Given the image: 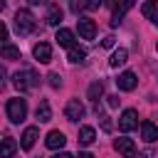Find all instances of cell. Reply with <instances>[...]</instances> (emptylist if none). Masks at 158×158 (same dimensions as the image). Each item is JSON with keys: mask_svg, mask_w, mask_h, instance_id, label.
<instances>
[{"mask_svg": "<svg viewBox=\"0 0 158 158\" xmlns=\"http://www.w3.org/2000/svg\"><path fill=\"white\" fill-rule=\"evenodd\" d=\"M12 84H15V89L27 91V89H35V86L40 84V77H37L32 69H22V72H15V74H12Z\"/></svg>", "mask_w": 158, "mask_h": 158, "instance_id": "1", "label": "cell"}, {"mask_svg": "<svg viewBox=\"0 0 158 158\" xmlns=\"http://www.w3.org/2000/svg\"><path fill=\"white\" fill-rule=\"evenodd\" d=\"M5 111H7V118L12 121V123H20V121H25V116H27V104H25V99H7V104H5Z\"/></svg>", "mask_w": 158, "mask_h": 158, "instance_id": "2", "label": "cell"}, {"mask_svg": "<svg viewBox=\"0 0 158 158\" xmlns=\"http://www.w3.org/2000/svg\"><path fill=\"white\" fill-rule=\"evenodd\" d=\"M35 17H32V12L30 10H17L15 12V30L20 32V35H30V32H35Z\"/></svg>", "mask_w": 158, "mask_h": 158, "instance_id": "3", "label": "cell"}, {"mask_svg": "<svg viewBox=\"0 0 158 158\" xmlns=\"http://www.w3.org/2000/svg\"><path fill=\"white\" fill-rule=\"evenodd\" d=\"M106 2H109V7L114 10L111 27H118V25H121V20H123V15L133 7V0H106Z\"/></svg>", "mask_w": 158, "mask_h": 158, "instance_id": "4", "label": "cell"}, {"mask_svg": "<svg viewBox=\"0 0 158 158\" xmlns=\"http://www.w3.org/2000/svg\"><path fill=\"white\" fill-rule=\"evenodd\" d=\"M84 114H86V109H84V104H81L79 99H69V101H67L64 116H67L69 121H79V118H84Z\"/></svg>", "mask_w": 158, "mask_h": 158, "instance_id": "5", "label": "cell"}, {"mask_svg": "<svg viewBox=\"0 0 158 158\" xmlns=\"http://www.w3.org/2000/svg\"><path fill=\"white\" fill-rule=\"evenodd\" d=\"M138 126V114L133 111V109H126L123 114H121V118H118V128L123 131V133H128V131H133Z\"/></svg>", "mask_w": 158, "mask_h": 158, "instance_id": "6", "label": "cell"}, {"mask_svg": "<svg viewBox=\"0 0 158 158\" xmlns=\"http://www.w3.org/2000/svg\"><path fill=\"white\" fill-rule=\"evenodd\" d=\"M77 27H79L81 40H94V35H96V25H94V20H89V17H79V20H77Z\"/></svg>", "mask_w": 158, "mask_h": 158, "instance_id": "7", "label": "cell"}, {"mask_svg": "<svg viewBox=\"0 0 158 158\" xmlns=\"http://www.w3.org/2000/svg\"><path fill=\"white\" fill-rule=\"evenodd\" d=\"M32 54H35V59H37L40 64L52 62V47H49L47 42H37V44L32 47Z\"/></svg>", "mask_w": 158, "mask_h": 158, "instance_id": "8", "label": "cell"}, {"mask_svg": "<svg viewBox=\"0 0 158 158\" xmlns=\"http://www.w3.org/2000/svg\"><path fill=\"white\" fill-rule=\"evenodd\" d=\"M114 148H116L123 158H133V156H136V143H133L131 138H116V141H114Z\"/></svg>", "mask_w": 158, "mask_h": 158, "instance_id": "9", "label": "cell"}, {"mask_svg": "<svg viewBox=\"0 0 158 158\" xmlns=\"http://www.w3.org/2000/svg\"><path fill=\"white\" fill-rule=\"evenodd\" d=\"M116 84H118V89H121V91H133V89H136V84H138V79H136V74H133V72H123V74H118Z\"/></svg>", "mask_w": 158, "mask_h": 158, "instance_id": "10", "label": "cell"}, {"mask_svg": "<svg viewBox=\"0 0 158 158\" xmlns=\"http://www.w3.org/2000/svg\"><path fill=\"white\" fill-rule=\"evenodd\" d=\"M141 138H143L146 143L158 141V126H156L153 121H143V123H141Z\"/></svg>", "mask_w": 158, "mask_h": 158, "instance_id": "11", "label": "cell"}, {"mask_svg": "<svg viewBox=\"0 0 158 158\" xmlns=\"http://www.w3.org/2000/svg\"><path fill=\"white\" fill-rule=\"evenodd\" d=\"M44 143H47V148L57 151V148H64L67 138H64V133H62V131H49V133H47V138H44Z\"/></svg>", "mask_w": 158, "mask_h": 158, "instance_id": "12", "label": "cell"}, {"mask_svg": "<svg viewBox=\"0 0 158 158\" xmlns=\"http://www.w3.org/2000/svg\"><path fill=\"white\" fill-rule=\"evenodd\" d=\"M141 12H143L146 20H151L153 25H158V0H146L143 7H141Z\"/></svg>", "mask_w": 158, "mask_h": 158, "instance_id": "13", "label": "cell"}, {"mask_svg": "<svg viewBox=\"0 0 158 158\" xmlns=\"http://www.w3.org/2000/svg\"><path fill=\"white\" fill-rule=\"evenodd\" d=\"M54 40H57V44H62V47H67V49H69V47H74V32H72V30H67V27H59Z\"/></svg>", "mask_w": 158, "mask_h": 158, "instance_id": "14", "label": "cell"}, {"mask_svg": "<svg viewBox=\"0 0 158 158\" xmlns=\"http://www.w3.org/2000/svg\"><path fill=\"white\" fill-rule=\"evenodd\" d=\"M37 126H27L25 128V133H22V141H20V146L25 148V151H30L32 146H35V141H37Z\"/></svg>", "mask_w": 158, "mask_h": 158, "instance_id": "15", "label": "cell"}, {"mask_svg": "<svg viewBox=\"0 0 158 158\" xmlns=\"http://www.w3.org/2000/svg\"><path fill=\"white\" fill-rule=\"evenodd\" d=\"M94 138H96V131H94L91 126H81V128H79V143H81V146H91Z\"/></svg>", "mask_w": 158, "mask_h": 158, "instance_id": "16", "label": "cell"}, {"mask_svg": "<svg viewBox=\"0 0 158 158\" xmlns=\"http://www.w3.org/2000/svg\"><path fill=\"white\" fill-rule=\"evenodd\" d=\"M59 22H62V10H59V5H49V10H47V25L57 27Z\"/></svg>", "mask_w": 158, "mask_h": 158, "instance_id": "17", "label": "cell"}, {"mask_svg": "<svg viewBox=\"0 0 158 158\" xmlns=\"http://www.w3.org/2000/svg\"><path fill=\"white\" fill-rule=\"evenodd\" d=\"M126 59H128V52L123 49V47H118L114 54H111V59H109V64L111 67H121V64H126Z\"/></svg>", "mask_w": 158, "mask_h": 158, "instance_id": "18", "label": "cell"}, {"mask_svg": "<svg viewBox=\"0 0 158 158\" xmlns=\"http://www.w3.org/2000/svg\"><path fill=\"white\" fill-rule=\"evenodd\" d=\"M37 118H40L42 123H47V121L52 118V106H49V101H40V106H37Z\"/></svg>", "mask_w": 158, "mask_h": 158, "instance_id": "19", "label": "cell"}, {"mask_svg": "<svg viewBox=\"0 0 158 158\" xmlns=\"http://www.w3.org/2000/svg\"><path fill=\"white\" fill-rule=\"evenodd\" d=\"M84 57H86V52L79 47V44H74V47H69V54H67V59L72 62V64H77V62H84Z\"/></svg>", "mask_w": 158, "mask_h": 158, "instance_id": "20", "label": "cell"}, {"mask_svg": "<svg viewBox=\"0 0 158 158\" xmlns=\"http://www.w3.org/2000/svg\"><path fill=\"white\" fill-rule=\"evenodd\" d=\"M15 141L10 138V136H5L2 138V151H0V158H12V153H15Z\"/></svg>", "mask_w": 158, "mask_h": 158, "instance_id": "21", "label": "cell"}, {"mask_svg": "<svg viewBox=\"0 0 158 158\" xmlns=\"http://www.w3.org/2000/svg\"><path fill=\"white\" fill-rule=\"evenodd\" d=\"M2 57H5V59H22L20 49H17V47H12L10 42H2Z\"/></svg>", "mask_w": 158, "mask_h": 158, "instance_id": "22", "label": "cell"}, {"mask_svg": "<svg viewBox=\"0 0 158 158\" xmlns=\"http://www.w3.org/2000/svg\"><path fill=\"white\" fill-rule=\"evenodd\" d=\"M101 94H104V84H101V81H94V84L89 86V99L96 104V101L101 99Z\"/></svg>", "mask_w": 158, "mask_h": 158, "instance_id": "23", "label": "cell"}, {"mask_svg": "<svg viewBox=\"0 0 158 158\" xmlns=\"http://www.w3.org/2000/svg\"><path fill=\"white\" fill-rule=\"evenodd\" d=\"M47 79H49V86H52V89H59V86H62V77H59L57 72H52Z\"/></svg>", "mask_w": 158, "mask_h": 158, "instance_id": "24", "label": "cell"}, {"mask_svg": "<svg viewBox=\"0 0 158 158\" xmlns=\"http://www.w3.org/2000/svg\"><path fill=\"white\" fill-rule=\"evenodd\" d=\"M69 7H72V12H79L81 7H86V0H69Z\"/></svg>", "mask_w": 158, "mask_h": 158, "instance_id": "25", "label": "cell"}, {"mask_svg": "<svg viewBox=\"0 0 158 158\" xmlns=\"http://www.w3.org/2000/svg\"><path fill=\"white\" fill-rule=\"evenodd\" d=\"M104 0H86V10H99Z\"/></svg>", "mask_w": 158, "mask_h": 158, "instance_id": "26", "label": "cell"}, {"mask_svg": "<svg viewBox=\"0 0 158 158\" xmlns=\"http://www.w3.org/2000/svg\"><path fill=\"white\" fill-rule=\"evenodd\" d=\"M101 47H104V49H111V47H114V37H111V35L104 37V40H101Z\"/></svg>", "mask_w": 158, "mask_h": 158, "instance_id": "27", "label": "cell"}, {"mask_svg": "<svg viewBox=\"0 0 158 158\" xmlns=\"http://www.w3.org/2000/svg\"><path fill=\"white\" fill-rule=\"evenodd\" d=\"M99 118H101V128L109 133V131H111V121H109V116H99Z\"/></svg>", "mask_w": 158, "mask_h": 158, "instance_id": "28", "label": "cell"}, {"mask_svg": "<svg viewBox=\"0 0 158 158\" xmlns=\"http://www.w3.org/2000/svg\"><path fill=\"white\" fill-rule=\"evenodd\" d=\"M106 99H109V106H111V109L118 106V96H116V94H114V96H106Z\"/></svg>", "mask_w": 158, "mask_h": 158, "instance_id": "29", "label": "cell"}, {"mask_svg": "<svg viewBox=\"0 0 158 158\" xmlns=\"http://www.w3.org/2000/svg\"><path fill=\"white\" fill-rule=\"evenodd\" d=\"M54 158H74V156H72V153H64V151H62V153H57Z\"/></svg>", "mask_w": 158, "mask_h": 158, "instance_id": "30", "label": "cell"}, {"mask_svg": "<svg viewBox=\"0 0 158 158\" xmlns=\"http://www.w3.org/2000/svg\"><path fill=\"white\" fill-rule=\"evenodd\" d=\"M79 158H94V156H91L89 151H81V153H79Z\"/></svg>", "mask_w": 158, "mask_h": 158, "instance_id": "31", "label": "cell"}, {"mask_svg": "<svg viewBox=\"0 0 158 158\" xmlns=\"http://www.w3.org/2000/svg\"><path fill=\"white\" fill-rule=\"evenodd\" d=\"M27 2H30V5H42L44 0H27Z\"/></svg>", "mask_w": 158, "mask_h": 158, "instance_id": "32", "label": "cell"}, {"mask_svg": "<svg viewBox=\"0 0 158 158\" xmlns=\"http://www.w3.org/2000/svg\"><path fill=\"white\" fill-rule=\"evenodd\" d=\"M138 158H151V153H141V156H138Z\"/></svg>", "mask_w": 158, "mask_h": 158, "instance_id": "33", "label": "cell"}, {"mask_svg": "<svg viewBox=\"0 0 158 158\" xmlns=\"http://www.w3.org/2000/svg\"><path fill=\"white\" fill-rule=\"evenodd\" d=\"M156 49H158V44H156Z\"/></svg>", "mask_w": 158, "mask_h": 158, "instance_id": "34", "label": "cell"}]
</instances>
